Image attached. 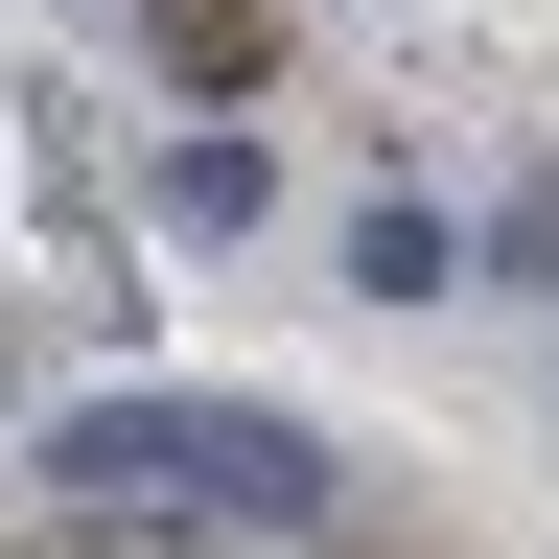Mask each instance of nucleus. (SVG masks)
<instances>
[{
    "instance_id": "f03ea898",
    "label": "nucleus",
    "mask_w": 559,
    "mask_h": 559,
    "mask_svg": "<svg viewBox=\"0 0 559 559\" xmlns=\"http://www.w3.org/2000/svg\"><path fill=\"white\" fill-rule=\"evenodd\" d=\"M164 234H257V140H164Z\"/></svg>"
},
{
    "instance_id": "f257e3e1",
    "label": "nucleus",
    "mask_w": 559,
    "mask_h": 559,
    "mask_svg": "<svg viewBox=\"0 0 559 559\" xmlns=\"http://www.w3.org/2000/svg\"><path fill=\"white\" fill-rule=\"evenodd\" d=\"M47 489L94 513H234V536H304L326 513V443L280 396H70L47 419Z\"/></svg>"
},
{
    "instance_id": "7ed1b4c3",
    "label": "nucleus",
    "mask_w": 559,
    "mask_h": 559,
    "mask_svg": "<svg viewBox=\"0 0 559 559\" xmlns=\"http://www.w3.org/2000/svg\"><path fill=\"white\" fill-rule=\"evenodd\" d=\"M349 280H373V304H443L466 234H443V210H373V234H349Z\"/></svg>"
}]
</instances>
